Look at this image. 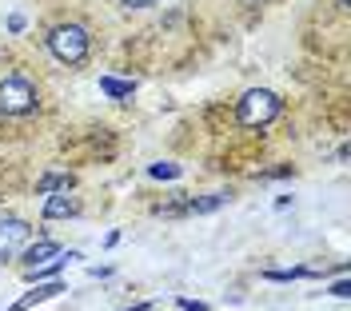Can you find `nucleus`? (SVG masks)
<instances>
[{"mask_svg":"<svg viewBox=\"0 0 351 311\" xmlns=\"http://www.w3.org/2000/svg\"><path fill=\"white\" fill-rule=\"evenodd\" d=\"M180 311H208V303H196V299H180Z\"/></svg>","mask_w":351,"mask_h":311,"instance_id":"14","label":"nucleus"},{"mask_svg":"<svg viewBox=\"0 0 351 311\" xmlns=\"http://www.w3.org/2000/svg\"><path fill=\"white\" fill-rule=\"evenodd\" d=\"M28 240H32V223L21 216H0V264L21 256Z\"/></svg>","mask_w":351,"mask_h":311,"instance_id":"4","label":"nucleus"},{"mask_svg":"<svg viewBox=\"0 0 351 311\" xmlns=\"http://www.w3.org/2000/svg\"><path fill=\"white\" fill-rule=\"evenodd\" d=\"M120 4H124V8H152L156 0H120Z\"/></svg>","mask_w":351,"mask_h":311,"instance_id":"15","label":"nucleus"},{"mask_svg":"<svg viewBox=\"0 0 351 311\" xmlns=\"http://www.w3.org/2000/svg\"><path fill=\"white\" fill-rule=\"evenodd\" d=\"M280 112H284V100H280L276 92L252 88V92H243L240 96V104H236V120H240L243 128H267Z\"/></svg>","mask_w":351,"mask_h":311,"instance_id":"2","label":"nucleus"},{"mask_svg":"<svg viewBox=\"0 0 351 311\" xmlns=\"http://www.w3.org/2000/svg\"><path fill=\"white\" fill-rule=\"evenodd\" d=\"M48 52L60 60V64L76 68L88 60V52H92V36H88L84 24H56L52 32H48Z\"/></svg>","mask_w":351,"mask_h":311,"instance_id":"1","label":"nucleus"},{"mask_svg":"<svg viewBox=\"0 0 351 311\" xmlns=\"http://www.w3.org/2000/svg\"><path fill=\"white\" fill-rule=\"evenodd\" d=\"M339 8H351V0H339Z\"/></svg>","mask_w":351,"mask_h":311,"instance_id":"18","label":"nucleus"},{"mask_svg":"<svg viewBox=\"0 0 351 311\" xmlns=\"http://www.w3.org/2000/svg\"><path fill=\"white\" fill-rule=\"evenodd\" d=\"M64 247L56 244V240H36V244H24V251H21V264L24 267H40V264H48V260H56Z\"/></svg>","mask_w":351,"mask_h":311,"instance_id":"6","label":"nucleus"},{"mask_svg":"<svg viewBox=\"0 0 351 311\" xmlns=\"http://www.w3.org/2000/svg\"><path fill=\"white\" fill-rule=\"evenodd\" d=\"M80 212V196H68V192H52L48 200H44V220H72Z\"/></svg>","mask_w":351,"mask_h":311,"instance_id":"5","label":"nucleus"},{"mask_svg":"<svg viewBox=\"0 0 351 311\" xmlns=\"http://www.w3.org/2000/svg\"><path fill=\"white\" fill-rule=\"evenodd\" d=\"M132 311H152V303H136Z\"/></svg>","mask_w":351,"mask_h":311,"instance_id":"17","label":"nucleus"},{"mask_svg":"<svg viewBox=\"0 0 351 311\" xmlns=\"http://www.w3.org/2000/svg\"><path fill=\"white\" fill-rule=\"evenodd\" d=\"M148 176H152V179H176V176H180V168H176V164H152V168H148Z\"/></svg>","mask_w":351,"mask_h":311,"instance_id":"11","label":"nucleus"},{"mask_svg":"<svg viewBox=\"0 0 351 311\" xmlns=\"http://www.w3.org/2000/svg\"><path fill=\"white\" fill-rule=\"evenodd\" d=\"M223 203H228V196H223V192H212V196L188 200L184 203V212H192V216H208V212H216V208H223Z\"/></svg>","mask_w":351,"mask_h":311,"instance_id":"9","label":"nucleus"},{"mask_svg":"<svg viewBox=\"0 0 351 311\" xmlns=\"http://www.w3.org/2000/svg\"><path fill=\"white\" fill-rule=\"evenodd\" d=\"M291 176V164H284V168H271V172H263V179H284Z\"/></svg>","mask_w":351,"mask_h":311,"instance_id":"12","label":"nucleus"},{"mask_svg":"<svg viewBox=\"0 0 351 311\" xmlns=\"http://www.w3.org/2000/svg\"><path fill=\"white\" fill-rule=\"evenodd\" d=\"M40 108V92L28 76H4L0 80V116H28Z\"/></svg>","mask_w":351,"mask_h":311,"instance_id":"3","label":"nucleus"},{"mask_svg":"<svg viewBox=\"0 0 351 311\" xmlns=\"http://www.w3.org/2000/svg\"><path fill=\"white\" fill-rule=\"evenodd\" d=\"M252 4H260V0H252Z\"/></svg>","mask_w":351,"mask_h":311,"instance_id":"19","label":"nucleus"},{"mask_svg":"<svg viewBox=\"0 0 351 311\" xmlns=\"http://www.w3.org/2000/svg\"><path fill=\"white\" fill-rule=\"evenodd\" d=\"M76 188V176L72 172H44L36 179V196H52V192H72Z\"/></svg>","mask_w":351,"mask_h":311,"instance_id":"8","label":"nucleus"},{"mask_svg":"<svg viewBox=\"0 0 351 311\" xmlns=\"http://www.w3.org/2000/svg\"><path fill=\"white\" fill-rule=\"evenodd\" d=\"M8 32H24V16H21V12H12V16H8Z\"/></svg>","mask_w":351,"mask_h":311,"instance_id":"13","label":"nucleus"},{"mask_svg":"<svg viewBox=\"0 0 351 311\" xmlns=\"http://www.w3.org/2000/svg\"><path fill=\"white\" fill-rule=\"evenodd\" d=\"M100 88L108 92L112 100H128L132 92H136V84L132 80H116V76H100Z\"/></svg>","mask_w":351,"mask_h":311,"instance_id":"10","label":"nucleus"},{"mask_svg":"<svg viewBox=\"0 0 351 311\" xmlns=\"http://www.w3.org/2000/svg\"><path fill=\"white\" fill-rule=\"evenodd\" d=\"M60 291H68L60 279H48V284H36V291H28L24 299H16L8 311H28V308H36V303H44V299H52V295H60Z\"/></svg>","mask_w":351,"mask_h":311,"instance_id":"7","label":"nucleus"},{"mask_svg":"<svg viewBox=\"0 0 351 311\" xmlns=\"http://www.w3.org/2000/svg\"><path fill=\"white\" fill-rule=\"evenodd\" d=\"M331 295H339V299H343V295H348V279H335V284H331Z\"/></svg>","mask_w":351,"mask_h":311,"instance_id":"16","label":"nucleus"}]
</instances>
